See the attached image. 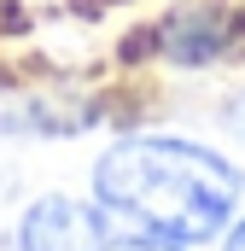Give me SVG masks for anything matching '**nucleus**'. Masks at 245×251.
<instances>
[{
  "label": "nucleus",
  "instance_id": "1",
  "mask_svg": "<svg viewBox=\"0 0 245 251\" xmlns=\"http://www.w3.org/2000/svg\"><path fill=\"white\" fill-rule=\"evenodd\" d=\"M245 176L187 134H122L94 164V204L134 234L170 240V246H204L228 234L240 210Z\"/></svg>",
  "mask_w": 245,
  "mask_h": 251
},
{
  "label": "nucleus",
  "instance_id": "2",
  "mask_svg": "<svg viewBox=\"0 0 245 251\" xmlns=\"http://www.w3.org/2000/svg\"><path fill=\"white\" fill-rule=\"evenodd\" d=\"M111 234V216L99 204H76L64 193H47L24 210L18 222V246L24 251H94Z\"/></svg>",
  "mask_w": 245,
  "mask_h": 251
},
{
  "label": "nucleus",
  "instance_id": "3",
  "mask_svg": "<svg viewBox=\"0 0 245 251\" xmlns=\"http://www.w3.org/2000/svg\"><path fill=\"white\" fill-rule=\"evenodd\" d=\"M94 251H187V246H170V240H152V234H134V228H117L111 222V234Z\"/></svg>",
  "mask_w": 245,
  "mask_h": 251
},
{
  "label": "nucleus",
  "instance_id": "4",
  "mask_svg": "<svg viewBox=\"0 0 245 251\" xmlns=\"http://www.w3.org/2000/svg\"><path fill=\"white\" fill-rule=\"evenodd\" d=\"M222 251H245V216H240V222H228V240H222Z\"/></svg>",
  "mask_w": 245,
  "mask_h": 251
}]
</instances>
